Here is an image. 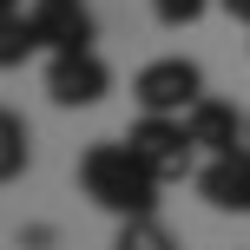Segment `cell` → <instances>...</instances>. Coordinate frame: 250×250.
Instances as JSON below:
<instances>
[{
    "instance_id": "cell-1",
    "label": "cell",
    "mask_w": 250,
    "mask_h": 250,
    "mask_svg": "<svg viewBox=\"0 0 250 250\" xmlns=\"http://www.w3.org/2000/svg\"><path fill=\"white\" fill-rule=\"evenodd\" d=\"M79 191L125 224V217H158V191L165 185H158V171H151L125 138H99V145H86V158H79Z\"/></svg>"
},
{
    "instance_id": "cell-2",
    "label": "cell",
    "mask_w": 250,
    "mask_h": 250,
    "mask_svg": "<svg viewBox=\"0 0 250 250\" xmlns=\"http://www.w3.org/2000/svg\"><path fill=\"white\" fill-rule=\"evenodd\" d=\"M125 145H132L138 158L158 171V185H178V178L191 171V158H198V138H191V125H185V119H171V112H138V119H132V132H125Z\"/></svg>"
},
{
    "instance_id": "cell-3",
    "label": "cell",
    "mask_w": 250,
    "mask_h": 250,
    "mask_svg": "<svg viewBox=\"0 0 250 250\" xmlns=\"http://www.w3.org/2000/svg\"><path fill=\"white\" fill-rule=\"evenodd\" d=\"M132 99H138V112H171V119H185L191 105L204 99V73H198V60H151V66H138V79H132Z\"/></svg>"
},
{
    "instance_id": "cell-4",
    "label": "cell",
    "mask_w": 250,
    "mask_h": 250,
    "mask_svg": "<svg viewBox=\"0 0 250 250\" xmlns=\"http://www.w3.org/2000/svg\"><path fill=\"white\" fill-rule=\"evenodd\" d=\"M46 92H53V105H66V112H79V105H99L105 92H112V66H105L92 46L53 53V60H46Z\"/></svg>"
},
{
    "instance_id": "cell-5",
    "label": "cell",
    "mask_w": 250,
    "mask_h": 250,
    "mask_svg": "<svg viewBox=\"0 0 250 250\" xmlns=\"http://www.w3.org/2000/svg\"><path fill=\"white\" fill-rule=\"evenodd\" d=\"M198 198L211 204V211L250 217V145L224 151V158H204V171H198Z\"/></svg>"
},
{
    "instance_id": "cell-6",
    "label": "cell",
    "mask_w": 250,
    "mask_h": 250,
    "mask_svg": "<svg viewBox=\"0 0 250 250\" xmlns=\"http://www.w3.org/2000/svg\"><path fill=\"white\" fill-rule=\"evenodd\" d=\"M33 26H40V46L46 53H73V46H92V7L86 0H33Z\"/></svg>"
},
{
    "instance_id": "cell-7",
    "label": "cell",
    "mask_w": 250,
    "mask_h": 250,
    "mask_svg": "<svg viewBox=\"0 0 250 250\" xmlns=\"http://www.w3.org/2000/svg\"><path fill=\"white\" fill-rule=\"evenodd\" d=\"M185 125H191V138H198V151H204V158H224V151L250 145V119H237V105L211 99V92H204V99L185 112Z\"/></svg>"
},
{
    "instance_id": "cell-8",
    "label": "cell",
    "mask_w": 250,
    "mask_h": 250,
    "mask_svg": "<svg viewBox=\"0 0 250 250\" xmlns=\"http://www.w3.org/2000/svg\"><path fill=\"white\" fill-rule=\"evenodd\" d=\"M26 53H40V26H33V13L7 7V20H0V66H20Z\"/></svg>"
},
{
    "instance_id": "cell-9",
    "label": "cell",
    "mask_w": 250,
    "mask_h": 250,
    "mask_svg": "<svg viewBox=\"0 0 250 250\" xmlns=\"http://www.w3.org/2000/svg\"><path fill=\"white\" fill-rule=\"evenodd\" d=\"M26 151H33L26 119H20V112H0V178H20V171H26Z\"/></svg>"
},
{
    "instance_id": "cell-10",
    "label": "cell",
    "mask_w": 250,
    "mask_h": 250,
    "mask_svg": "<svg viewBox=\"0 0 250 250\" xmlns=\"http://www.w3.org/2000/svg\"><path fill=\"white\" fill-rule=\"evenodd\" d=\"M112 250H178V237L158 224V217H125L119 237H112Z\"/></svg>"
},
{
    "instance_id": "cell-11",
    "label": "cell",
    "mask_w": 250,
    "mask_h": 250,
    "mask_svg": "<svg viewBox=\"0 0 250 250\" xmlns=\"http://www.w3.org/2000/svg\"><path fill=\"white\" fill-rule=\"evenodd\" d=\"M151 13H158L165 26H191V20L211 13V0H151Z\"/></svg>"
},
{
    "instance_id": "cell-12",
    "label": "cell",
    "mask_w": 250,
    "mask_h": 250,
    "mask_svg": "<svg viewBox=\"0 0 250 250\" xmlns=\"http://www.w3.org/2000/svg\"><path fill=\"white\" fill-rule=\"evenodd\" d=\"M224 13H230V20H244V26H250V0H224Z\"/></svg>"
},
{
    "instance_id": "cell-13",
    "label": "cell",
    "mask_w": 250,
    "mask_h": 250,
    "mask_svg": "<svg viewBox=\"0 0 250 250\" xmlns=\"http://www.w3.org/2000/svg\"><path fill=\"white\" fill-rule=\"evenodd\" d=\"M0 7H20V0H0Z\"/></svg>"
}]
</instances>
